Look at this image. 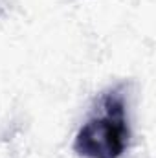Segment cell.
Here are the masks:
<instances>
[{"label": "cell", "instance_id": "1", "mask_svg": "<svg viewBox=\"0 0 156 158\" xmlns=\"http://www.w3.org/2000/svg\"><path fill=\"white\" fill-rule=\"evenodd\" d=\"M130 121L125 86L99 94L88 118L74 138V151L83 158H123L130 145Z\"/></svg>", "mask_w": 156, "mask_h": 158}]
</instances>
